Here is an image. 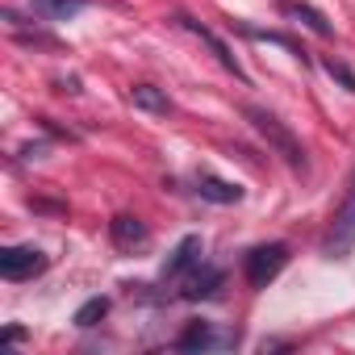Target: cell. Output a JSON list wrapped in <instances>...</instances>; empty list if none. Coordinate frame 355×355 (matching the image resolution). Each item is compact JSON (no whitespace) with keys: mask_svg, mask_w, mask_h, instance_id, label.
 I'll return each instance as SVG.
<instances>
[{"mask_svg":"<svg viewBox=\"0 0 355 355\" xmlns=\"http://www.w3.org/2000/svg\"><path fill=\"white\" fill-rule=\"evenodd\" d=\"M243 117L251 121V130H255L293 171H305V146H301V138H297L276 113H268V109H259V105H243Z\"/></svg>","mask_w":355,"mask_h":355,"instance_id":"obj_1","label":"cell"},{"mask_svg":"<svg viewBox=\"0 0 355 355\" xmlns=\"http://www.w3.org/2000/svg\"><path fill=\"white\" fill-rule=\"evenodd\" d=\"M105 313H109V297H92V301H84L80 309H76V326L80 330H88V326H96V322H105Z\"/></svg>","mask_w":355,"mask_h":355,"instance_id":"obj_15","label":"cell"},{"mask_svg":"<svg viewBox=\"0 0 355 355\" xmlns=\"http://www.w3.org/2000/svg\"><path fill=\"white\" fill-rule=\"evenodd\" d=\"M46 255L38 247H5L0 251V276L5 280H30L38 272H46Z\"/></svg>","mask_w":355,"mask_h":355,"instance_id":"obj_4","label":"cell"},{"mask_svg":"<svg viewBox=\"0 0 355 355\" xmlns=\"http://www.w3.org/2000/svg\"><path fill=\"white\" fill-rule=\"evenodd\" d=\"M284 263H288V247H284V243L251 247V251H247V263H243L247 284H251V288H268V284L284 272Z\"/></svg>","mask_w":355,"mask_h":355,"instance_id":"obj_2","label":"cell"},{"mask_svg":"<svg viewBox=\"0 0 355 355\" xmlns=\"http://www.w3.org/2000/svg\"><path fill=\"white\" fill-rule=\"evenodd\" d=\"M230 26H239L247 38H255V42H276V46H284V51H293L297 59H305V51L288 38V34H276V30H255V26H243V21H230Z\"/></svg>","mask_w":355,"mask_h":355,"instance_id":"obj_14","label":"cell"},{"mask_svg":"<svg viewBox=\"0 0 355 355\" xmlns=\"http://www.w3.org/2000/svg\"><path fill=\"white\" fill-rule=\"evenodd\" d=\"M109 239H113V247L134 251V247L146 243V226H142L138 218H130V214H117V218L109 222Z\"/></svg>","mask_w":355,"mask_h":355,"instance_id":"obj_9","label":"cell"},{"mask_svg":"<svg viewBox=\"0 0 355 355\" xmlns=\"http://www.w3.org/2000/svg\"><path fill=\"white\" fill-rule=\"evenodd\" d=\"M21 338H26L21 326H9V330H5V347H13V343H21Z\"/></svg>","mask_w":355,"mask_h":355,"instance_id":"obj_18","label":"cell"},{"mask_svg":"<svg viewBox=\"0 0 355 355\" xmlns=\"http://www.w3.org/2000/svg\"><path fill=\"white\" fill-rule=\"evenodd\" d=\"M322 67H326V76H330V80H338L347 92H355V71H351L347 63H338V59H326Z\"/></svg>","mask_w":355,"mask_h":355,"instance_id":"obj_16","label":"cell"},{"mask_svg":"<svg viewBox=\"0 0 355 355\" xmlns=\"http://www.w3.org/2000/svg\"><path fill=\"white\" fill-rule=\"evenodd\" d=\"M88 0H30V9L42 17V21H71L84 13Z\"/></svg>","mask_w":355,"mask_h":355,"instance_id":"obj_13","label":"cell"},{"mask_svg":"<svg viewBox=\"0 0 355 355\" xmlns=\"http://www.w3.org/2000/svg\"><path fill=\"white\" fill-rule=\"evenodd\" d=\"M197 193H201V201H214V205H239L243 201V189L230 180H218V175H197Z\"/></svg>","mask_w":355,"mask_h":355,"instance_id":"obj_12","label":"cell"},{"mask_svg":"<svg viewBox=\"0 0 355 355\" xmlns=\"http://www.w3.org/2000/svg\"><path fill=\"white\" fill-rule=\"evenodd\" d=\"M280 13H284V17H293V21H301V26H309L318 38H334V26H330L313 5H305V0H284Z\"/></svg>","mask_w":355,"mask_h":355,"instance_id":"obj_10","label":"cell"},{"mask_svg":"<svg viewBox=\"0 0 355 355\" xmlns=\"http://www.w3.org/2000/svg\"><path fill=\"white\" fill-rule=\"evenodd\" d=\"M351 251H355V189L347 193V201L338 205V214H334V222H330V230L322 239L326 259H347Z\"/></svg>","mask_w":355,"mask_h":355,"instance_id":"obj_3","label":"cell"},{"mask_svg":"<svg viewBox=\"0 0 355 355\" xmlns=\"http://www.w3.org/2000/svg\"><path fill=\"white\" fill-rule=\"evenodd\" d=\"M197 259H201V234H184L180 243L171 247L167 263H163V284H167V280H184V276L197 268Z\"/></svg>","mask_w":355,"mask_h":355,"instance_id":"obj_6","label":"cell"},{"mask_svg":"<svg viewBox=\"0 0 355 355\" xmlns=\"http://www.w3.org/2000/svg\"><path fill=\"white\" fill-rule=\"evenodd\" d=\"M222 268H193L189 276H184V288H180V297L184 301H209V297H218V288H222Z\"/></svg>","mask_w":355,"mask_h":355,"instance_id":"obj_8","label":"cell"},{"mask_svg":"<svg viewBox=\"0 0 355 355\" xmlns=\"http://www.w3.org/2000/svg\"><path fill=\"white\" fill-rule=\"evenodd\" d=\"M130 105H134L138 113H155V117H167V113H171L167 92L155 88V84H134V88H130Z\"/></svg>","mask_w":355,"mask_h":355,"instance_id":"obj_11","label":"cell"},{"mask_svg":"<svg viewBox=\"0 0 355 355\" xmlns=\"http://www.w3.org/2000/svg\"><path fill=\"white\" fill-rule=\"evenodd\" d=\"M175 21H180V26H184V30H189L193 38H201V42H205V46H209V51L218 55V63H222V67H226V71H230L234 80H243V84H247V71H243V63H239V59L230 55V46H226V42H222V38H218V34H214L209 26H201V21H193V17H184V13L175 17Z\"/></svg>","mask_w":355,"mask_h":355,"instance_id":"obj_5","label":"cell"},{"mask_svg":"<svg viewBox=\"0 0 355 355\" xmlns=\"http://www.w3.org/2000/svg\"><path fill=\"white\" fill-rule=\"evenodd\" d=\"M230 343H234V338H230V334H218L214 322H189L171 347H175V351H214V347H230Z\"/></svg>","mask_w":355,"mask_h":355,"instance_id":"obj_7","label":"cell"},{"mask_svg":"<svg viewBox=\"0 0 355 355\" xmlns=\"http://www.w3.org/2000/svg\"><path fill=\"white\" fill-rule=\"evenodd\" d=\"M46 150H51L46 142H30V146H21V155H26V159H46Z\"/></svg>","mask_w":355,"mask_h":355,"instance_id":"obj_17","label":"cell"}]
</instances>
